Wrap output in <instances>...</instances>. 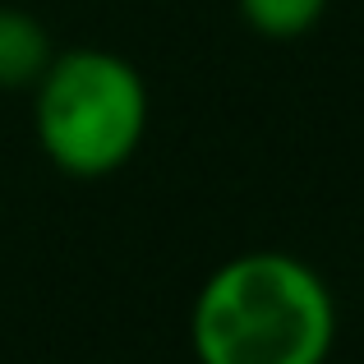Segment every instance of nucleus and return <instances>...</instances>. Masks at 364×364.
Returning a JSON list of instances; mask_svg holds the SVG:
<instances>
[{
    "label": "nucleus",
    "instance_id": "obj_3",
    "mask_svg": "<svg viewBox=\"0 0 364 364\" xmlns=\"http://www.w3.org/2000/svg\"><path fill=\"white\" fill-rule=\"evenodd\" d=\"M51 37H46L42 18L28 9L0 5V88L18 92L33 88L51 65Z\"/></svg>",
    "mask_w": 364,
    "mask_h": 364
},
{
    "label": "nucleus",
    "instance_id": "obj_4",
    "mask_svg": "<svg viewBox=\"0 0 364 364\" xmlns=\"http://www.w3.org/2000/svg\"><path fill=\"white\" fill-rule=\"evenodd\" d=\"M332 0H235L240 18L267 42H295L314 33Z\"/></svg>",
    "mask_w": 364,
    "mask_h": 364
},
{
    "label": "nucleus",
    "instance_id": "obj_2",
    "mask_svg": "<svg viewBox=\"0 0 364 364\" xmlns=\"http://www.w3.org/2000/svg\"><path fill=\"white\" fill-rule=\"evenodd\" d=\"M33 92L37 139L55 171L74 180H102L139 152L148 129V83L124 55L74 46L51 55Z\"/></svg>",
    "mask_w": 364,
    "mask_h": 364
},
{
    "label": "nucleus",
    "instance_id": "obj_1",
    "mask_svg": "<svg viewBox=\"0 0 364 364\" xmlns=\"http://www.w3.org/2000/svg\"><path fill=\"white\" fill-rule=\"evenodd\" d=\"M189 341L198 364H328L337 300L304 258L249 249L203 282Z\"/></svg>",
    "mask_w": 364,
    "mask_h": 364
}]
</instances>
